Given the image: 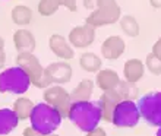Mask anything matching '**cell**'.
I'll return each instance as SVG.
<instances>
[{
	"mask_svg": "<svg viewBox=\"0 0 161 136\" xmlns=\"http://www.w3.org/2000/svg\"><path fill=\"white\" fill-rule=\"evenodd\" d=\"M68 119L76 126L79 130L88 133L98 128L101 120V111L97 102L91 101H79L72 102L69 110Z\"/></svg>",
	"mask_w": 161,
	"mask_h": 136,
	"instance_id": "1",
	"label": "cell"
},
{
	"mask_svg": "<svg viewBox=\"0 0 161 136\" xmlns=\"http://www.w3.org/2000/svg\"><path fill=\"white\" fill-rule=\"evenodd\" d=\"M62 119L59 111L47 102L35 104L30 116L31 128L41 135H53L59 129Z\"/></svg>",
	"mask_w": 161,
	"mask_h": 136,
	"instance_id": "2",
	"label": "cell"
},
{
	"mask_svg": "<svg viewBox=\"0 0 161 136\" xmlns=\"http://www.w3.org/2000/svg\"><path fill=\"white\" fill-rule=\"evenodd\" d=\"M95 9L91 15L86 18L85 24L98 28V26L111 25L114 22L120 21L122 18V10L116 0H95Z\"/></svg>",
	"mask_w": 161,
	"mask_h": 136,
	"instance_id": "3",
	"label": "cell"
},
{
	"mask_svg": "<svg viewBox=\"0 0 161 136\" xmlns=\"http://www.w3.org/2000/svg\"><path fill=\"white\" fill-rule=\"evenodd\" d=\"M31 79L26 72L19 66L4 69L0 73V92L22 95L30 90Z\"/></svg>",
	"mask_w": 161,
	"mask_h": 136,
	"instance_id": "4",
	"label": "cell"
},
{
	"mask_svg": "<svg viewBox=\"0 0 161 136\" xmlns=\"http://www.w3.org/2000/svg\"><path fill=\"white\" fill-rule=\"evenodd\" d=\"M16 66L25 70L31 79V84L34 86L41 88V90L51 86L50 81L47 79L46 68H42L40 60L32 53H19L16 56Z\"/></svg>",
	"mask_w": 161,
	"mask_h": 136,
	"instance_id": "5",
	"label": "cell"
},
{
	"mask_svg": "<svg viewBox=\"0 0 161 136\" xmlns=\"http://www.w3.org/2000/svg\"><path fill=\"white\" fill-rule=\"evenodd\" d=\"M141 117L151 126L161 128V92L153 91L142 95L138 102Z\"/></svg>",
	"mask_w": 161,
	"mask_h": 136,
	"instance_id": "6",
	"label": "cell"
},
{
	"mask_svg": "<svg viewBox=\"0 0 161 136\" xmlns=\"http://www.w3.org/2000/svg\"><path fill=\"white\" fill-rule=\"evenodd\" d=\"M139 119H141V113L139 108H138V104L135 101L122 100L114 108L111 123L117 126V128L132 129L139 123Z\"/></svg>",
	"mask_w": 161,
	"mask_h": 136,
	"instance_id": "7",
	"label": "cell"
},
{
	"mask_svg": "<svg viewBox=\"0 0 161 136\" xmlns=\"http://www.w3.org/2000/svg\"><path fill=\"white\" fill-rule=\"evenodd\" d=\"M42 98H44V101L47 104L54 107L62 117H68L69 116L72 100H70V94L62 85H51L48 88H46L44 94H42Z\"/></svg>",
	"mask_w": 161,
	"mask_h": 136,
	"instance_id": "8",
	"label": "cell"
},
{
	"mask_svg": "<svg viewBox=\"0 0 161 136\" xmlns=\"http://www.w3.org/2000/svg\"><path fill=\"white\" fill-rule=\"evenodd\" d=\"M46 75L51 85H62L72 79L73 70L68 62H56L46 68Z\"/></svg>",
	"mask_w": 161,
	"mask_h": 136,
	"instance_id": "9",
	"label": "cell"
},
{
	"mask_svg": "<svg viewBox=\"0 0 161 136\" xmlns=\"http://www.w3.org/2000/svg\"><path fill=\"white\" fill-rule=\"evenodd\" d=\"M95 40V28L88 24L75 26L69 32V43L75 48H86Z\"/></svg>",
	"mask_w": 161,
	"mask_h": 136,
	"instance_id": "10",
	"label": "cell"
},
{
	"mask_svg": "<svg viewBox=\"0 0 161 136\" xmlns=\"http://www.w3.org/2000/svg\"><path fill=\"white\" fill-rule=\"evenodd\" d=\"M122 101V97L119 95V92L116 90L113 91H106V92L101 94V97L98 100V107H100V111H101V119L104 122H108L110 123L113 120V113H114L116 106Z\"/></svg>",
	"mask_w": 161,
	"mask_h": 136,
	"instance_id": "11",
	"label": "cell"
},
{
	"mask_svg": "<svg viewBox=\"0 0 161 136\" xmlns=\"http://www.w3.org/2000/svg\"><path fill=\"white\" fill-rule=\"evenodd\" d=\"M48 46H50V50L54 53L57 57H60L62 60H72L75 57V51H73V47L70 46L69 40H66L63 35L60 34H53L48 40Z\"/></svg>",
	"mask_w": 161,
	"mask_h": 136,
	"instance_id": "12",
	"label": "cell"
},
{
	"mask_svg": "<svg viewBox=\"0 0 161 136\" xmlns=\"http://www.w3.org/2000/svg\"><path fill=\"white\" fill-rule=\"evenodd\" d=\"M125 50H126V43L119 35H111V37L106 38V41L101 46V54L107 60L119 59L125 53Z\"/></svg>",
	"mask_w": 161,
	"mask_h": 136,
	"instance_id": "13",
	"label": "cell"
},
{
	"mask_svg": "<svg viewBox=\"0 0 161 136\" xmlns=\"http://www.w3.org/2000/svg\"><path fill=\"white\" fill-rule=\"evenodd\" d=\"M13 43L18 53H34L35 50V37L30 30H18L13 34Z\"/></svg>",
	"mask_w": 161,
	"mask_h": 136,
	"instance_id": "14",
	"label": "cell"
},
{
	"mask_svg": "<svg viewBox=\"0 0 161 136\" xmlns=\"http://www.w3.org/2000/svg\"><path fill=\"white\" fill-rule=\"evenodd\" d=\"M95 84L103 92L113 91L117 90V86L120 84V78L117 75V72L111 70V69H101L95 76Z\"/></svg>",
	"mask_w": 161,
	"mask_h": 136,
	"instance_id": "15",
	"label": "cell"
},
{
	"mask_svg": "<svg viewBox=\"0 0 161 136\" xmlns=\"http://www.w3.org/2000/svg\"><path fill=\"white\" fill-rule=\"evenodd\" d=\"M145 72V64L139 59H130L125 63L123 68V75H125V81L130 82V84H138L142 79Z\"/></svg>",
	"mask_w": 161,
	"mask_h": 136,
	"instance_id": "16",
	"label": "cell"
},
{
	"mask_svg": "<svg viewBox=\"0 0 161 136\" xmlns=\"http://www.w3.org/2000/svg\"><path fill=\"white\" fill-rule=\"evenodd\" d=\"M19 123V117L12 108H0V136L9 135Z\"/></svg>",
	"mask_w": 161,
	"mask_h": 136,
	"instance_id": "17",
	"label": "cell"
},
{
	"mask_svg": "<svg viewBox=\"0 0 161 136\" xmlns=\"http://www.w3.org/2000/svg\"><path fill=\"white\" fill-rule=\"evenodd\" d=\"M94 92V82L91 79H82L70 92V100L72 102L79 101H89L91 95Z\"/></svg>",
	"mask_w": 161,
	"mask_h": 136,
	"instance_id": "18",
	"label": "cell"
},
{
	"mask_svg": "<svg viewBox=\"0 0 161 136\" xmlns=\"http://www.w3.org/2000/svg\"><path fill=\"white\" fill-rule=\"evenodd\" d=\"M10 18H12L13 24H16L19 26H25L32 21V10L25 4H18L12 9Z\"/></svg>",
	"mask_w": 161,
	"mask_h": 136,
	"instance_id": "19",
	"label": "cell"
},
{
	"mask_svg": "<svg viewBox=\"0 0 161 136\" xmlns=\"http://www.w3.org/2000/svg\"><path fill=\"white\" fill-rule=\"evenodd\" d=\"M79 64L85 72H89V73L97 72L98 73L101 70L103 62H101V59H100L97 54H94V53H84L79 59Z\"/></svg>",
	"mask_w": 161,
	"mask_h": 136,
	"instance_id": "20",
	"label": "cell"
},
{
	"mask_svg": "<svg viewBox=\"0 0 161 136\" xmlns=\"http://www.w3.org/2000/svg\"><path fill=\"white\" fill-rule=\"evenodd\" d=\"M34 106L35 104L31 101L30 98L19 97L18 100H15V102H13L12 110L16 113V116L19 117V120H26V119H30Z\"/></svg>",
	"mask_w": 161,
	"mask_h": 136,
	"instance_id": "21",
	"label": "cell"
},
{
	"mask_svg": "<svg viewBox=\"0 0 161 136\" xmlns=\"http://www.w3.org/2000/svg\"><path fill=\"white\" fill-rule=\"evenodd\" d=\"M120 28L129 37H138L139 35V24L132 15H125L120 18Z\"/></svg>",
	"mask_w": 161,
	"mask_h": 136,
	"instance_id": "22",
	"label": "cell"
},
{
	"mask_svg": "<svg viewBox=\"0 0 161 136\" xmlns=\"http://www.w3.org/2000/svg\"><path fill=\"white\" fill-rule=\"evenodd\" d=\"M116 91L119 92L122 100H127V101H135L138 98V94H139V90L136 88V84H130V82L126 81H120Z\"/></svg>",
	"mask_w": 161,
	"mask_h": 136,
	"instance_id": "23",
	"label": "cell"
},
{
	"mask_svg": "<svg viewBox=\"0 0 161 136\" xmlns=\"http://www.w3.org/2000/svg\"><path fill=\"white\" fill-rule=\"evenodd\" d=\"M62 0H40L38 2V12L41 16H51L60 9Z\"/></svg>",
	"mask_w": 161,
	"mask_h": 136,
	"instance_id": "24",
	"label": "cell"
},
{
	"mask_svg": "<svg viewBox=\"0 0 161 136\" xmlns=\"http://www.w3.org/2000/svg\"><path fill=\"white\" fill-rule=\"evenodd\" d=\"M145 66L153 75H161V59H158L155 54L149 53L145 59Z\"/></svg>",
	"mask_w": 161,
	"mask_h": 136,
	"instance_id": "25",
	"label": "cell"
},
{
	"mask_svg": "<svg viewBox=\"0 0 161 136\" xmlns=\"http://www.w3.org/2000/svg\"><path fill=\"white\" fill-rule=\"evenodd\" d=\"M76 3H78V0H62V4H63L64 8H68L70 12H76V9H78Z\"/></svg>",
	"mask_w": 161,
	"mask_h": 136,
	"instance_id": "26",
	"label": "cell"
},
{
	"mask_svg": "<svg viewBox=\"0 0 161 136\" xmlns=\"http://www.w3.org/2000/svg\"><path fill=\"white\" fill-rule=\"evenodd\" d=\"M153 54H155L158 57V59H161V37L154 43L153 46V51H151Z\"/></svg>",
	"mask_w": 161,
	"mask_h": 136,
	"instance_id": "27",
	"label": "cell"
},
{
	"mask_svg": "<svg viewBox=\"0 0 161 136\" xmlns=\"http://www.w3.org/2000/svg\"><path fill=\"white\" fill-rule=\"evenodd\" d=\"M86 136H107V133H106V130L103 128H95L94 130H91V132H88L86 133Z\"/></svg>",
	"mask_w": 161,
	"mask_h": 136,
	"instance_id": "28",
	"label": "cell"
},
{
	"mask_svg": "<svg viewBox=\"0 0 161 136\" xmlns=\"http://www.w3.org/2000/svg\"><path fill=\"white\" fill-rule=\"evenodd\" d=\"M95 0H84V6L86 9H92L94 10V8H95Z\"/></svg>",
	"mask_w": 161,
	"mask_h": 136,
	"instance_id": "29",
	"label": "cell"
},
{
	"mask_svg": "<svg viewBox=\"0 0 161 136\" xmlns=\"http://www.w3.org/2000/svg\"><path fill=\"white\" fill-rule=\"evenodd\" d=\"M4 63H6V54H4L3 48H0V69L4 66Z\"/></svg>",
	"mask_w": 161,
	"mask_h": 136,
	"instance_id": "30",
	"label": "cell"
},
{
	"mask_svg": "<svg viewBox=\"0 0 161 136\" xmlns=\"http://www.w3.org/2000/svg\"><path fill=\"white\" fill-rule=\"evenodd\" d=\"M149 3H151V6L155 9H160L161 8V0H149Z\"/></svg>",
	"mask_w": 161,
	"mask_h": 136,
	"instance_id": "31",
	"label": "cell"
},
{
	"mask_svg": "<svg viewBox=\"0 0 161 136\" xmlns=\"http://www.w3.org/2000/svg\"><path fill=\"white\" fill-rule=\"evenodd\" d=\"M3 47H4V41H3V38L0 37V48H3Z\"/></svg>",
	"mask_w": 161,
	"mask_h": 136,
	"instance_id": "32",
	"label": "cell"
},
{
	"mask_svg": "<svg viewBox=\"0 0 161 136\" xmlns=\"http://www.w3.org/2000/svg\"><path fill=\"white\" fill-rule=\"evenodd\" d=\"M155 136H161V128H158V130H157V135Z\"/></svg>",
	"mask_w": 161,
	"mask_h": 136,
	"instance_id": "33",
	"label": "cell"
},
{
	"mask_svg": "<svg viewBox=\"0 0 161 136\" xmlns=\"http://www.w3.org/2000/svg\"><path fill=\"white\" fill-rule=\"evenodd\" d=\"M41 136H59V135H54V133H53V135H41Z\"/></svg>",
	"mask_w": 161,
	"mask_h": 136,
	"instance_id": "34",
	"label": "cell"
}]
</instances>
